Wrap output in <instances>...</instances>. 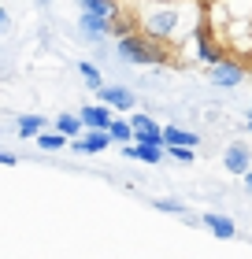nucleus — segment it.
Masks as SVG:
<instances>
[{
  "label": "nucleus",
  "mask_w": 252,
  "mask_h": 259,
  "mask_svg": "<svg viewBox=\"0 0 252 259\" xmlns=\"http://www.w3.org/2000/svg\"><path fill=\"white\" fill-rule=\"evenodd\" d=\"M134 30L145 33V37L156 41V45H171L178 33L186 30L182 4H174V0H145V4H137Z\"/></svg>",
  "instance_id": "1"
},
{
  "label": "nucleus",
  "mask_w": 252,
  "mask_h": 259,
  "mask_svg": "<svg viewBox=\"0 0 252 259\" xmlns=\"http://www.w3.org/2000/svg\"><path fill=\"white\" fill-rule=\"evenodd\" d=\"M119 60H126V63H137V67H149V63H160L163 60V52H160V45L149 41L145 33H126V37H119Z\"/></svg>",
  "instance_id": "2"
},
{
  "label": "nucleus",
  "mask_w": 252,
  "mask_h": 259,
  "mask_svg": "<svg viewBox=\"0 0 252 259\" xmlns=\"http://www.w3.org/2000/svg\"><path fill=\"white\" fill-rule=\"evenodd\" d=\"M245 63L241 60H219L215 67H208V81L211 85H219V89H237L245 81Z\"/></svg>",
  "instance_id": "3"
},
{
  "label": "nucleus",
  "mask_w": 252,
  "mask_h": 259,
  "mask_svg": "<svg viewBox=\"0 0 252 259\" xmlns=\"http://www.w3.org/2000/svg\"><path fill=\"white\" fill-rule=\"evenodd\" d=\"M97 97H100V104H107V108H115V111H130L134 108V93H130L126 85H104Z\"/></svg>",
  "instance_id": "4"
},
{
  "label": "nucleus",
  "mask_w": 252,
  "mask_h": 259,
  "mask_svg": "<svg viewBox=\"0 0 252 259\" xmlns=\"http://www.w3.org/2000/svg\"><path fill=\"white\" fill-rule=\"evenodd\" d=\"M134 137H137V145H163V130L156 126L149 115H134Z\"/></svg>",
  "instance_id": "5"
},
{
  "label": "nucleus",
  "mask_w": 252,
  "mask_h": 259,
  "mask_svg": "<svg viewBox=\"0 0 252 259\" xmlns=\"http://www.w3.org/2000/svg\"><path fill=\"white\" fill-rule=\"evenodd\" d=\"M82 122H86V130H107L115 119H112V111H107V104H93V108H82Z\"/></svg>",
  "instance_id": "6"
},
{
  "label": "nucleus",
  "mask_w": 252,
  "mask_h": 259,
  "mask_svg": "<svg viewBox=\"0 0 252 259\" xmlns=\"http://www.w3.org/2000/svg\"><path fill=\"white\" fill-rule=\"evenodd\" d=\"M226 170H230V174H248L252 167H248V163H252V156H248V148L245 145H230V148H226Z\"/></svg>",
  "instance_id": "7"
},
{
  "label": "nucleus",
  "mask_w": 252,
  "mask_h": 259,
  "mask_svg": "<svg viewBox=\"0 0 252 259\" xmlns=\"http://www.w3.org/2000/svg\"><path fill=\"white\" fill-rule=\"evenodd\" d=\"M204 222H208V230H211L219 241H234V237H237L234 219H226V215H215V211H208V215H204Z\"/></svg>",
  "instance_id": "8"
},
{
  "label": "nucleus",
  "mask_w": 252,
  "mask_h": 259,
  "mask_svg": "<svg viewBox=\"0 0 252 259\" xmlns=\"http://www.w3.org/2000/svg\"><path fill=\"white\" fill-rule=\"evenodd\" d=\"M112 145V137H107V130H89V134H82L75 141V152H104Z\"/></svg>",
  "instance_id": "9"
},
{
  "label": "nucleus",
  "mask_w": 252,
  "mask_h": 259,
  "mask_svg": "<svg viewBox=\"0 0 252 259\" xmlns=\"http://www.w3.org/2000/svg\"><path fill=\"white\" fill-rule=\"evenodd\" d=\"M163 145L167 148H197V134L182 126H163Z\"/></svg>",
  "instance_id": "10"
},
{
  "label": "nucleus",
  "mask_w": 252,
  "mask_h": 259,
  "mask_svg": "<svg viewBox=\"0 0 252 259\" xmlns=\"http://www.w3.org/2000/svg\"><path fill=\"white\" fill-rule=\"evenodd\" d=\"M78 26H82V33H86L89 41H104L107 33H112V26H107L104 19H97V15H86L82 11V19H78Z\"/></svg>",
  "instance_id": "11"
},
{
  "label": "nucleus",
  "mask_w": 252,
  "mask_h": 259,
  "mask_svg": "<svg viewBox=\"0 0 252 259\" xmlns=\"http://www.w3.org/2000/svg\"><path fill=\"white\" fill-rule=\"evenodd\" d=\"M78 74H82V81H86L93 93H100V89H104V78H100V67H97V63L82 60V63H78Z\"/></svg>",
  "instance_id": "12"
},
{
  "label": "nucleus",
  "mask_w": 252,
  "mask_h": 259,
  "mask_svg": "<svg viewBox=\"0 0 252 259\" xmlns=\"http://www.w3.org/2000/svg\"><path fill=\"white\" fill-rule=\"evenodd\" d=\"M19 137H41V130H45V119H41V115H19Z\"/></svg>",
  "instance_id": "13"
},
{
  "label": "nucleus",
  "mask_w": 252,
  "mask_h": 259,
  "mask_svg": "<svg viewBox=\"0 0 252 259\" xmlns=\"http://www.w3.org/2000/svg\"><path fill=\"white\" fill-rule=\"evenodd\" d=\"M126 156L145 159V163H160V159H163V145H130Z\"/></svg>",
  "instance_id": "14"
},
{
  "label": "nucleus",
  "mask_w": 252,
  "mask_h": 259,
  "mask_svg": "<svg viewBox=\"0 0 252 259\" xmlns=\"http://www.w3.org/2000/svg\"><path fill=\"white\" fill-rule=\"evenodd\" d=\"M82 115H59L56 119V134H63V137H70V134H82Z\"/></svg>",
  "instance_id": "15"
},
{
  "label": "nucleus",
  "mask_w": 252,
  "mask_h": 259,
  "mask_svg": "<svg viewBox=\"0 0 252 259\" xmlns=\"http://www.w3.org/2000/svg\"><path fill=\"white\" fill-rule=\"evenodd\" d=\"M107 137H112V141H130V137H134V122L115 119L112 126H107Z\"/></svg>",
  "instance_id": "16"
},
{
  "label": "nucleus",
  "mask_w": 252,
  "mask_h": 259,
  "mask_svg": "<svg viewBox=\"0 0 252 259\" xmlns=\"http://www.w3.org/2000/svg\"><path fill=\"white\" fill-rule=\"evenodd\" d=\"M38 148L59 152V148H67V137H63V134H41V137H38Z\"/></svg>",
  "instance_id": "17"
},
{
  "label": "nucleus",
  "mask_w": 252,
  "mask_h": 259,
  "mask_svg": "<svg viewBox=\"0 0 252 259\" xmlns=\"http://www.w3.org/2000/svg\"><path fill=\"white\" fill-rule=\"evenodd\" d=\"M178 163H193V148H167Z\"/></svg>",
  "instance_id": "18"
},
{
  "label": "nucleus",
  "mask_w": 252,
  "mask_h": 259,
  "mask_svg": "<svg viewBox=\"0 0 252 259\" xmlns=\"http://www.w3.org/2000/svg\"><path fill=\"white\" fill-rule=\"evenodd\" d=\"M156 207H160V211H171V215H182V204H174V200H160V204H156Z\"/></svg>",
  "instance_id": "19"
},
{
  "label": "nucleus",
  "mask_w": 252,
  "mask_h": 259,
  "mask_svg": "<svg viewBox=\"0 0 252 259\" xmlns=\"http://www.w3.org/2000/svg\"><path fill=\"white\" fill-rule=\"evenodd\" d=\"M0 163H4V167H15L19 159H15V152H0Z\"/></svg>",
  "instance_id": "20"
},
{
  "label": "nucleus",
  "mask_w": 252,
  "mask_h": 259,
  "mask_svg": "<svg viewBox=\"0 0 252 259\" xmlns=\"http://www.w3.org/2000/svg\"><path fill=\"white\" fill-rule=\"evenodd\" d=\"M245 189H248V193H252V170H248V174H245Z\"/></svg>",
  "instance_id": "21"
},
{
  "label": "nucleus",
  "mask_w": 252,
  "mask_h": 259,
  "mask_svg": "<svg viewBox=\"0 0 252 259\" xmlns=\"http://www.w3.org/2000/svg\"><path fill=\"white\" fill-rule=\"evenodd\" d=\"M248 134H252V115H248Z\"/></svg>",
  "instance_id": "22"
},
{
  "label": "nucleus",
  "mask_w": 252,
  "mask_h": 259,
  "mask_svg": "<svg viewBox=\"0 0 252 259\" xmlns=\"http://www.w3.org/2000/svg\"><path fill=\"white\" fill-rule=\"evenodd\" d=\"M248 78H252V74H248Z\"/></svg>",
  "instance_id": "23"
}]
</instances>
